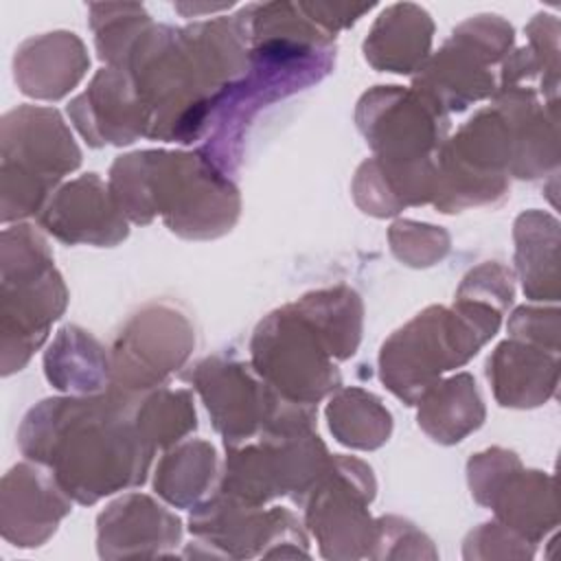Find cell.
I'll list each match as a JSON object with an SVG mask.
<instances>
[{"label":"cell","instance_id":"cell-1","mask_svg":"<svg viewBox=\"0 0 561 561\" xmlns=\"http://www.w3.org/2000/svg\"><path fill=\"white\" fill-rule=\"evenodd\" d=\"M20 447L81 504L142 482L153 454L125 397L42 401L20 427Z\"/></svg>","mask_w":561,"mask_h":561},{"label":"cell","instance_id":"cell-8","mask_svg":"<svg viewBox=\"0 0 561 561\" xmlns=\"http://www.w3.org/2000/svg\"><path fill=\"white\" fill-rule=\"evenodd\" d=\"M432 31V20L421 7L392 4L379 15L364 42L366 59L381 70L412 72L430 50Z\"/></svg>","mask_w":561,"mask_h":561},{"label":"cell","instance_id":"cell-3","mask_svg":"<svg viewBox=\"0 0 561 561\" xmlns=\"http://www.w3.org/2000/svg\"><path fill=\"white\" fill-rule=\"evenodd\" d=\"M66 307V287L46 241L31 228L2 234V348L4 375L20 370Z\"/></svg>","mask_w":561,"mask_h":561},{"label":"cell","instance_id":"cell-2","mask_svg":"<svg viewBox=\"0 0 561 561\" xmlns=\"http://www.w3.org/2000/svg\"><path fill=\"white\" fill-rule=\"evenodd\" d=\"M500 311L480 300H458V313L432 307L397 331L381 348L383 383L410 405L443 370L465 364L497 331Z\"/></svg>","mask_w":561,"mask_h":561},{"label":"cell","instance_id":"cell-10","mask_svg":"<svg viewBox=\"0 0 561 561\" xmlns=\"http://www.w3.org/2000/svg\"><path fill=\"white\" fill-rule=\"evenodd\" d=\"M469 375H458L445 383H434L421 394L419 425L440 443H458L476 430L484 410Z\"/></svg>","mask_w":561,"mask_h":561},{"label":"cell","instance_id":"cell-6","mask_svg":"<svg viewBox=\"0 0 561 561\" xmlns=\"http://www.w3.org/2000/svg\"><path fill=\"white\" fill-rule=\"evenodd\" d=\"M121 208L103 182L90 173L64 186L46 206L42 224L66 243H116L127 234Z\"/></svg>","mask_w":561,"mask_h":561},{"label":"cell","instance_id":"cell-12","mask_svg":"<svg viewBox=\"0 0 561 561\" xmlns=\"http://www.w3.org/2000/svg\"><path fill=\"white\" fill-rule=\"evenodd\" d=\"M215 473V449L208 443H186L169 454L158 473L156 489L173 504L184 506L197 500Z\"/></svg>","mask_w":561,"mask_h":561},{"label":"cell","instance_id":"cell-7","mask_svg":"<svg viewBox=\"0 0 561 561\" xmlns=\"http://www.w3.org/2000/svg\"><path fill=\"white\" fill-rule=\"evenodd\" d=\"M61 484L55 476L18 465L2 480V522L4 537L33 546L46 539L59 517L68 513V502L61 495Z\"/></svg>","mask_w":561,"mask_h":561},{"label":"cell","instance_id":"cell-5","mask_svg":"<svg viewBox=\"0 0 561 561\" xmlns=\"http://www.w3.org/2000/svg\"><path fill=\"white\" fill-rule=\"evenodd\" d=\"M329 346L298 305L272 313L259 324L252 357L256 370L289 401L313 405L340 386V373L329 362Z\"/></svg>","mask_w":561,"mask_h":561},{"label":"cell","instance_id":"cell-4","mask_svg":"<svg viewBox=\"0 0 561 561\" xmlns=\"http://www.w3.org/2000/svg\"><path fill=\"white\" fill-rule=\"evenodd\" d=\"M81 153L55 110L20 107L2 121L4 221L39 210L55 182L72 171Z\"/></svg>","mask_w":561,"mask_h":561},{"label":"cell","instance_id":"cell-11","mask_svg":"<svg viewBox=\"0 0 561 561\" xmlns=\"http://www.w3.org/2000/svg\"><path fill=\"white\" fill-rule=\"evenodd\" d=\"M329 425L340 443L362 449L379 447L390 434V414L364 390H344L329 403Z\"/></svg>","mask_w":561,"mask_h":561},{"label":"cell","instance_id":"cell-9","mask_svg":"<svg viewBox=\"0 0 561 561\" xmlns=\"http://www.w3.org/2000/svg\"><path fill=\"white\" fill-rule=\"evenodd\" d=\"M15 81L24 94L39 99H59L50 68H59L72 79H81L88 68L83 44L75 33H46L26 39L13 59Z\"/></svg>","mask_w":561,"mask_h":561}]
</instances>
